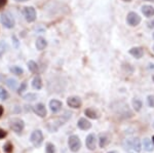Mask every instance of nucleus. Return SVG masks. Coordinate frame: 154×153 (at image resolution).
<instances>
[{
  "label": "nucleus",
  "mask_w": 154,
  "mask_h": 153,
  "mask_svg": "<svg viewBox=\"0 0 154 153\" xmlns=\"http://www.w3.org/2000/svg\"><path fill=\"white\" fill-rule=\"evenodd\" d=\"M0 21H1V24L7 29H12L14 27V25H16L14 18L12 17L11 12H4V14H2L1 17H0Z\"/></svg>",
  "instance_id": "nucleus-1"
},
{
  "label": "nucleus",
  "mask_w": 154,
  "mask_h": 153,
  "mask_svg": "<svg viewBox=\"0 0 154 153\" xmlns=\"http://www.w3.org/2000/svg\"><path fill=\"white\" fill-rule=\"evenodd\" d=\"M142 19L139 16L137 12L135 11H131L128 14V17H126V23L128 25H130L131 27H137L139 24L141 23Z\"/></svg>",
  "instance_id": "nucleus-2"
},
{
  "label": "nucleus",
  "mask_w": 154,
  "mask_h": 153,
  "mask_svg": "<svg viewBox=\"0 0 154 153\" xmlns=\"http://www.w3.org/2000/svg\"><path fill=\"white\" fill-rule=\"evenodd\" d=\"M125 146V149H134L137 152H140L141 148H142V145H141L140 140L137 139V138L126 140Z\"/></svg>",
  "instance_id": "nucleus-3"
},
{
  "label": "nucleus",
  "mask_w": 154,
  "mask_h": 153,
  "mask_svg": "<svg viewBox=\"0 0 154 153\" xmlns=\"http://www.w3.org/2000/svg\"><path fill=\"white\" fill-rule=\"evenodd\" d=\"M24 17L28 23H33L36 20V11L33 6H27L24 8Z\"/></svg>",
  "instance_id": "nucleus-4"
},
{
  "label": "nucleus",
  "mask_w": 154,
  "mask_h": 153,
  "mask_svg": "<svg viewBox=\"0 0 154 153\" xmlns=\"http://www.w3.org/2000/svg\"><path fill=\"white\" fill-rule=\"evenodd\" d=\"M9 123H11V129L14 132H16L17 134H20L24 130V121L20 118H12Z\"/></svg>",
  "instance_id": "nucleus-5"
},
{
  "label": "nucleus",
  "mask_w": 154,
  "mask_h": 153,
  "mask_svg": "<svg viewBox=\"0 0 154 153\" xmlns=\"http://www.w3.org/2000/svg\"><path fill=\"white\" fill-rule=\"evenodd\" d=\"M68 145H69V148H70L71 151L73 152H76L80 149L81 147V142L79 140V138L77 136H71L68 140Z\"/></svg>",
  "instance_id": "nucleus-6"
},
{
  "label": "nucleus",
  "mask_w": 154,
  "mask_h": 153,
  "mask_svg": "<svg viewBox=\"0 0 154 153\" xmlns=\"http://www.w3.org/2000/svg\"><path fill=\"white\" fill-rule=\"evenodd\" d=\"M31 142L32 144L35 147H39L42 144V141H43V135H42L41 130H34L31 135Z\"/></svg>",
  "instance_id": "nucleus-7"
},
{
  "label": "nucleus",
  "mask_w": 154,
  "mask_h": 153,
  "mask_svg": "<svg viewBox=\"0 0 154 153\" xmlns=\"http://www.w3.org/2000/svg\"><path fill=\"white\" fill-rule=\"evenodd\" d=\"M67 104H68L69 107L74 108V109H77V108L81 107L82 102H81V100H80V98H79V97L73 96V97L68 98V100H67Z\"/></svg>",
  "instance_id": "nucleus-8"
},
{
  "label": "nucleus",
  "mask_w": 154,
  "mask_h": 153,
  "mask_svg": "<svg viewBox=\"0 0 154 153\" xmlns=\"http://www.w3.org/2000/svg\"><path fill=\"white\" fill-rule=\"evenodd\" d=\"M85 144H86V147H88L89 150H95L96 149V144H97L96 136L94 134L88 135V137H86Z\"/></svg>",
  "instance_id": "nucleus-9"
},
{
  "label": "nucleus",
  "mask_w": 154,
  "mask_h": 153,
  "mask_svg": "<svg viewBox=\"0 0 154 153\" xmlns=\"http://www.w3.org/2000/svg\"><path fill=\"white\" fill-rule=\"evenodd\" d=\"M128 54L136 59H141L144 55V50L140 46H135V47H131L130 50H128Z\"/></svg>",
  "instance_id": "nucleus-10"
},
{
  "label": "nucleus",
  "mask_w": 154,
  "mask_h": 153,
  "mask_svg": "<svg viewBox=\"0 0 154 153\" xmlns=\"http://www.w3.org/2000/svg\"><path fill=\"white\" fill-rule=\"evenodd\" d=\"M34 112H35L38 116L45 117L46 116V108H45V106H44L43 104H41V103L36 104L35 106H34Z\"/></svg>",
  "instance_id": "nucleus-11"
},
{
  "label": "nucleus",
  "mask_w": 154,
  "mask_h": 153,
  "mask_svg": "<svg viewBox=\"0 0 154 153\" xmlns=\"http://www.w3.org/2000/svg\"><path fill=\"white\" fill-rule=\"evenodd\" d=\"M62 106H63L62 102H60L58 100H51L49 102V108H51V112L54 113H58L62 109Z\"/></svg>",
  "instance_id": "nucleus-12"
},
{
  "label": "nucleus",
  "mask_w": 154,
  "mask_h": 153,
  "mask_svg": "<svg viewBox=\"0 0 154 153\" xmlns=\"http://www.w3.org/2000/svg\"><path fill=\"white\" fill-rule=\"evenodd\" d=\"M141 11H142L143 14L146 18H151V17L154 16V7L152 5H148V4L147 5H143Z\"/></svg>",
  "instance_id": "nucleus-13"
},
{
  "label": "nucleus",
  "mask_w": 154,
  "mask_h": 153,
  "mask_svg": "<svg viewBox=\"0 0 154 153\" xmlns=\"http://www.w3.org/2000/svg\"><path fill=\"white\" fill-rule=\"evenodd\" d=\"M77 125H78V127L80 130H86L91 129V123L89 122L88 119H85V118H80V119L78 120V123H77Z\"/></svg>",
  "instance_id": "nucleus-14"
},
{
  "label": "nucleus",
  "mask_w": 154,
  "mask_h": 153,
  "mask_svg": "<svg viewBox=\"0 0 154 153\" xmlns=\"http://www.w3.org/2000/svg\"><path fill=\"white\" fill-rule=\"evenodd\" d=\"M46 45H48V41L45 40V38H43V37H38L36 40V48L38 49V50H43L44 48L46 47Z\"/></svg>",
  "instance_id": "nucleus-15"
},
{
  "label": "nucleus",
  "mask_w": 154,
  "mask_h": 153,
  "mask_svg": "<svg viewBox=\"0 0 154 153\" xmlns=\"http://www.w3.org/2000/svg\"><path fill=\"white\" fill-rule=\"evenodd\" d=\"M32 87L34 88V90H41L42 87V80H41V77L39 75H36L35 77L33 78V80H32Z\"/></svg>",
  "instance_id": "nucleus-16"
},
{
  "label": "nucleus",
  "mask_w": 154,
  "mask_h": 153,
  "mask_svg": "<svg viewBox=\"0 0 154 153\" xmlns=\"http://www.w3.org/2000/svg\"><path fill=\"white\" fill-rule=\"evenodd\" d=\"M84 113H85V115L89 118H93V119H97V118H99V112L97 110H95L94 108H88V109H86L84 111Z\"/></svg>",
  "instance_id": "nucleus-17"
},
{
  "label": "nucleus",
  "mask_w": 154,
  "mask_h": 153,
  "mask_svg": "<svg viewBox=\"0 0 154 153\" xmlns=\"http://www.w3.org/2000/svg\"><path fill=\"white\" fill-rule=\"evenodd\" d=\"M28 68H29V70L31 71L32 73H34V74H36V73H38V65L35 63L34 61H29L28 62Z\"/></svg>",
  "instance_id": "nucleus-18"
},
{
  "label": "nucleus",
  "mask_w": 154,
  "mask_h": 153,
  "mask_svg": "<svg viewBox=\"0 0 154 153\" xmlns=\"http://www.w3.org/2000/svg\"><path fill=\"white\" fill-rule=\"evenodd\" d=\"M143 145H144V149H145L146 151L151 152L153 150V145H152V142L150 141V139H147V138L144 139Z\"/></svg>",
  "instance_id": "nucleus-19"
},
{
  "label": "nucleus",
  "mask_w": 154,
  "mask_h": 153,
  "mask_svg": "<svg viewBox=\"0 0 154 153\" xmlns=\"http://www.w3.org/2000/svg\"><path fill=\"white\" fill-rule=\"evenodd\" d=\"M9 71L12 73V74H14V75H22V74L24 73V71H23V69L22 68H20L19 66H12V67L9 68Z\"/></svg>",
  "instance_id": "nucleus-20"
},
{
  "label": "nucleus",
  "mask_w": 154,
  "mask_h": 153,
  "mask_svg": "<svg viewBox=\"0 0 154 153\" xmlns=\"http://www.w3.org/2000/svg\"><path fill=\"white\" fill-rule=\"evenodd\" d=\"M108 143H109V138L107 137V135H105V134L100 135V147L101 148L105 147Z\"/></svg>",
  "instance_id": "nucleus-21"
},
{
  "label": "nucleus",
  "mask_w": 154,
  "mask_h": 153,
  "mask_svg": "<svg viewBox=\"0 0 154 153\" xmlns=\"http://www.w3.org/2000/svg\"><path fill=\"white\" fill-rule=\"evenodd\" d=\"M133 107L136 111H140L142 108V102L139 99H134L133 100Z\"/></svg>",
  "instance_id": "nucleus-22"
},
{
  "label": "nucleus",
  "mask_w": 154,
  "mask_h": 153,
  "mask_svg": "<svg viewBox=\"0 0 154 153\" xmlns=\"http://www.w3.org/2000/svg\"><path fill=\"white\" fill-rule=\"evenodd\" d=\"M6 84L8 85L9 88H11V90H16L17 88V80L16 79H12V78H8V79L6 80Z\"/></svg>",
  "instance_id": "nucleus-23"
},
{
  "label": "nucleus",
  "mask_w": 154,
  "mask_h": 153,
  "mask_svg": "<svg viewBox=\"0 0 154 153\" xmlns=\"http://www.w3.org/2000/svg\"><path fill=\"white\" fill-rule=\"evenodd\" d=\"M7 98H8V93L2 86H0V99L1 100H6Z\"/></svg>",
  "instance_id": "nucleus-24"
},
{
  "label": "nucleus",
  "mask_w": 154,
  "mask_h": 153,
  "mask_svg": "<svg viewBox=\"0 0 154 153\" xmlns=\"http://www.w3.org/2000/svg\"><path fill=\"white\" fill-rule=\"evenodd\" d=\"M46 153H56L54 146L51 143H48V144L46 145Z\"/></svg>",
  "instance_id": "nucleus-25"
},
{
  "label": "nucleus",
  "mask_w": 154,
  "mask_h": 153,
  "mask_svg": "<svg viewBox=\"0 0 154 153\" xmlns=\"http://www.w3.org/2000/svg\"><path fill=\"white\" fill-rule=\"evenodd\" d=\"M147 103H148L149 107L154 108V96H152V95L148 96V98H147Z\"/></svg>",
  "instance_id": "nucleus-26"
},
{
  "label": "nucleus",
  "mask_w": 154,
  "mask_h": 153,
  "mask_svg": "<svg viewBox=\"0 0 154 153\" xmlns=\"http://www.w3.org/2000/svg\"><path fill=\"white\" fill-rule=\"evenodd\" d=\"M12 145L11 143H6L5 145H4V150H5L6 152H11L12 151Z\"/></svg>",
  "instance_id": "nucleus-27"
},
{
  "label": "nucleus",
  "mask_w": 154,
  "mask_h": 153,
  "mask_svg": "<svg viewBox=\"0 0 154 153\" xmlns=\"http://www.w3.org/2000/svg\"><path fill=\"white\" fill-rule=\"evenodd\" d=\"M26 86H27V83L26 82H23L21 84V86H20V88H19V93L21 95V93H23V92L25 90H26Z\"/></svg>",
  "instance_id": "nucleus-28"
},
{
  "label": "nucleus",
  "mask_w": 154,
  "mask_h": 153,
  "mask_svg": "<svg viewBox=\"0 0 154 153\" xmlns=\"http://www.w3.org/2000/svg\"><path fill=\"white\" fill-rule=\"evenodd\" d=\"M6 135H7V134H6L5 130H2L1 127H0V140H1V139H4V138L6 137Z\"/></svg>",
  "instance_id": "nucleus-29"
},
{
  "label": "nucleus",
  "mask_w": 154,
  "mask_h": 153,
  "mask_svg": "<svg viewBox=\"0 0 154 153\" xmlns=\"http://www.w3.org/2000/svg\"><path fill=\"white\" fill-rule=\"evenodd\" d=\"M35 98H36V96L35 95H32V93H30V95H27L26 97H25L26 100H34Z\"/></svg>",
  "instance_id": "nucleus-30"
},
{
  "label": "nucleus",
  "mask_w": 154,
  "mask_h": 153,
  "mask_svg": "<svg viewBox=\"0 0 154 153\" xmlns=\"http://www.w3.org/2000/svg\"><path fill=\"white\" fill-rule=\"evenodd\" d=\"M7 4V0H0V9L3 8Z\"/></svg>",
  "instance_id": "nucleus-31"
},
{
  "label": "nucleus",
  "mask_w": 154,
  "mask_h": 153,
  "mask_svg": "<svg viewBox=\"0 0 154 153\" xmlns=\"http://www.w3.org/2000/svg\"><path fill=\"white\" fill-rule=\"evenodd\" d=\"M148 27H149V28L154 29V19L152 20V21H150V22L148 23Z\"/></svg>",
  "instance_id": "nucleus-32"
},
{
  "label": "nucleus",
  "mask_w": 154,
  "mask_h": 153,
  "mask_svg": "<svg viewBox=\"0 0 154 153\" xmlns=\"http://www.w3.org/2000/svg\"><path fill=\"white\" fill-rule=\"evenodd\" d=\"M3 111H4V109H3V107H2L1 105H0V117H1V115L3 114Z\"/></svg>",
  "instance_id": "nucleus-33"
},
{
  "label": "nucleus",
  "mask_w": 154,
  "mask_h": 153,
  "mask_svg": "<svg viewBox=\"0 0 154 153\" xmlns=\"http://www.w3.org/2000/svg\"><path fill=\"white\" fill-rule=\"evenodd\" d=\"M17 2H26V1H29V0H14Z\"/></svg>",
  "instance_id": "nucleus-34"
},
{
  "label": "nucleus",
  "mask_w": 154,
  "mask_h": 153,
  "mask_svg": "<svg viewBox=\"0 0 154 153\" xmlns=\"http://www.w3.org/2000/svg\"><path fill=\"white\" fill-rule=\"evenodd\" d=\"M122 1H125V2H131V0H122Z\"/></svg>",
  "instance_id": "nucleus-35"
},
{
  "label": "nucleus",
  "mask_w": 154,
  "mask_h": 153,
  "mask_svg": "<svg viewBox=\"0 0 154 153\" xmlns=\"http://www.w3.org/2000/svg\"><path fill=\"white\" fill-rule=\"evenodd\" d=\"M145 1H150V2H154V0H145Z\"/></svg>",
  "instance_id": "nucleus-36"
},
{
  "label": "nucleus",
  "mask_w": 154,
  "mask_h": 153,
  "mask_svg": "<svg viewBox=\"0 0 154 153\" xmlns=\"http://www.w3.org/2000/svg\"><path fill=\"white\" fill-rule=\"evenodd\" d=\"M108 153H117V152H115V151H111V152H108Z\"/></svg>",
  "instance_id": "nucleus-37"
},
{
  "label": "nucleus",
  "mask_w": 154,
  "mask_h": 153,
  "mask_svg": "<svg viewBox=\"0 0 154 153\" xmlns=\"http://www.w3.org/2000/svg\"><path fill=\"white\" fill-rule=\"evenodd\" d=\"M152 49H153V51H154V45H153V47H152Z\"/></svg>",
  "instance_id": "nucleus-38"
},
{
  "label": "nucleus",
  "mask_w": 154,
  "mask_h": 153,
  "mask_svg": "<svg viewBox=\"0 0 154 153\" xmlns=\"http://www.w3.org/2000/svg\"><path fill=\"white\" fill-rule=\"evenodd\" d=\"M152 79H153V81H154V76H153V77H152Z\"/></svg>",
  "instance_id": "nucleus-39"
},
{
  "label": "nucleus",
  "mask_w": 154,
  "mask_h": 153,
  "mask_svg": "<svg viewBox=\"0 0 154 153\" xmlns=\"http://www.w3.org/2000/svg\"><path fill=\"white\" fill-rule=\"evenodd\" d=\"M153 142H154V137H153Z\"/></svg>",
  "instance_id": "nucleus-40"
},
{
  "label": "nucleus",
  "mask_w": 154,
  "mask_h": 153,
  "mask_svg": "<svg viewBox=\"0 0 154 153\" xmlns=\"http://www.w3.org/2000/svg\"><path fill=\"white\" fill-rule=\"evenodd\" d=\"M153 38H154V34H153Z\"/></svg>",
  "instance_id": "nucleus-41"
},
{
  "label": "nucleus",
  "mask_w": 154,
  "mask_h": 153,
  "mask_svg": "<svg viewBox=\"0 0 154 153\" xmlns=\"http://www.w3.org/2000/svg\"><path fill=\"white\" fill-rule=\"evenodd\" d=\"M153 127H154V123H153Z\"/></svg>",
  "instance_id": "nucleus-42"
}]
</instances>
